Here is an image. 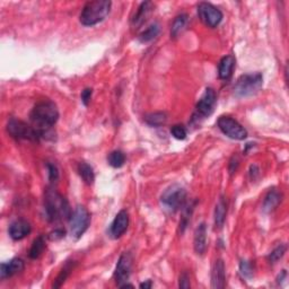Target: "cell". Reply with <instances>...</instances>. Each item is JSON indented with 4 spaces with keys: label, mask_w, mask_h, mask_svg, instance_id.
<instances>
[{
    "label": "cell",
    "mask_w": 289,
    "mask_h": 289,
    "mask_svg": "<svg viewBox=\"0 0 289 289\" xmlns=\"http://www.w3.org/2000/svg\"><path fill=\"white\" fill-rule=\"evenodd\" d=\"M73 270V263H67L65 267H63V269L61 270L60 274H59V276L57 277V279L54 280L53 283V288H59L61 287L63 283L66 282V279L68 278V276L70 274V271Z\"/></svg>",
    "instance_id": "27"
},
{
    "label": "cell",
    "mask_w": 289,
    "mask_h": 289,
    "mask_svg": "<svg viewBox=\"0 0 289 289\" xmlns=\"http://www.w3.org/2000/svg\"><path fill=\"white\" fill-rule=\"evenodd\" d=\"M226 283V274H225V264L223 260H216L211 271V287L221 289Z\"/></svg>",
    "instance_id": "14"
},
{
    "label": "cell",
    "mask_w": 289,
    "mask_h": 289,
    "mask_svg": "<svg viewBox=\"0 0 289 289\" xmlns=\"http://www.w3.org/2000/svg\"><path fill=\"white\" fill-rule=\"evenodd\" d=\"M44 210L46 219L52 223L63 219L69 220L73 213L68 200L53 188H47L45 190Z\"/></svg>",
    "instance_id": "2"
},
{
    "label": "cell",
    "mask_w": 289,
    "mask_h": 289,
    "mask_svg": "<svg viewBox=\"0 0 289 289\" xmlns=\"http://www.w3.org/2000/svg\"><path fill=\"white\" fill-rule=\"evenodd\" d=\"M109 164L114 168H120L125 163V155L121 150H114V152L110 153L108 156Z\"/></svg>",
    "instance_id": "25"
},
{
    "label": "cell",
    "mask_w": 289,
    "mask_h": 289,
    "mask_svg": "<svg viewBox=\"0 0 289 289\" xmlns=\"http://www.w3.org/2000/svg\"><path fill=\"white\" fill-rule=\"evenodd\" d=\"M188 15L187 14H181L175 17L174 22L172 24V29H171V35L173 38L179 37V34L182 31L184 30V27L187 26L188 24Z\"/></svg>",
    "instance_id": "24"
},
{
    "label": "cell",
    "mask_w": 289,
    "mask_h": 289,
    "mask_svg": "<svg viewBox=\"0 0 289 289\" xmlns=\"http://www.w3.org/2000/svg\"><path fill=\"white\" fill-rule=\"evenodd\" d=\"M24 267H25L24 261L22 259L15 258L10 260L9 262H5L1 264V267H0V277H1V279L9 278V277L17 275L21 271H23Z\"/></svg>",
    "instance_id": "15"
},
{
    "label": "cell",
    "mask_w": 289,
    "mask_h": 289,
    "mask_svg": "<svg viewBox=\"0 0 289 289\" xmlns=\"http://www.w3.org/2000/svg\"><path fill=\"white\" fill-rule=\"evenodd\" d=\"M198 15L206 25L215 29L223 21V13L209 2H201L198 6Z\"/></svg>",
    "instance_id": "9"
},
{
    "label": "cell",
    "mask_w": 289,
    "mask_h": 289,
    "mask_svg": "<svg viewBox=\"0 0 289 289\" xmlns=\"http://www.w3.org/2000/svg\"><path fill=\"white\" fill-rule=\"evenodd\" d=\"M90 224V215L88 210L83 206H78L71 213L69 218L70 233L75 239H79L84 235Z\"/></svg>",
    "instance_id": "7"
},
{
    "label": "cell",
    "mask_w": 289,
    "mask_h": 289,
    "mask_svg": "<svg viewBox=\"0 0 289 289\" xmlns=\"http://www.w3.org/2000/svg\"><path fill=\"white\" fill-rule=\"evenodd\" d=\"M7 131L15 139H24V140H33L37 141L40 138H43L42 132L34 128L33 125H30L17 119L11 118L7 124Z\"/></svg>",
    "instance_id": "6"
},
{
    "label": "cell",
    "mask_w": 289,
    "mask_h": 289,
    "mask_svg": "<svg viewBox=\"0 0 289 289\" xmlns=\"http://www.w3.org/2000/svg\"><path fill=\"white\" fill-rule=\"evenodd\" d=\"M129 226V213L125 210H121L114 218L110 227V234L113 239H119L124 234Z\"/></svg>",
    "instance_id": "12"
},
{
    "label": "cell",
    "mask_w": 289,
    "mask_h": 289,
    "mask_svg": "<svg viewBox=\"0 0 289 289\" xmlns=\"http://www.w3.org/2000/svg\"><path fill=\"white\" fill-rule=\"evenodd\" d=\"M131 269H132V256L129 252H124V254L120 256V259L118 261L116 272H114V278L118 286L120 287L121 285L128 283L131 275Z\"/></svg>",
    "instance_id": "10"
},
{
    "label": "cell",
    "mask_w": 289,
    "mask_h": 289,
    "mask_svg": "<svg viewBox=\"0 0 289 289\" xmlns=\"http://www.w3.org/2000/svg\"><path fill=\"white\" fill-rule=\"evenodd\" d=\"M187 203V191L179 184L168 187L161 196V204L169 212H175Z\"/></svg>",
    "instance_id": "5"
},
{
    "label": "cell",
    "mask_w": 289,
    "mask_h": 289,
    "mask_svg": "<svg viewBox=\"0 0 289 289\" xmlns=\"http://www.w3.org/2000/svg\"><path fill=\"white\" fill-rule=\"evenodd\" d=\"M216 93L212 88H207L206 92L204 93L203 96L197 103L196 111L198 116L206 118L209 117L213 112V109H215L216 105Z\"/></svg>",
    "instance_id": "11"
},
{
    "label": "cell",
    "mask_w": 289,
    "mask_h": 289,
    "mask_svg": "<svg viewBox=\"0 0 289 289\" xmlns=\"http://www.w3.org/2000/svg\"><path fill=\"white\" fill-rule=\"evenodd\" d=\"M226 213H227L226 201H225L224 198L221 197L218 203H217L215 209V225L217 228H221L224 226L225 220H226Z\"/></svg>",
    "instance_id": "20"
},
{
    "label": "cell",
    "mask_w": 289,
    "mask_h": 289,
    "mask_svg": "<svg viewBox=\"0 0 289 289\" xmlns=\"http://www.w3.org/2000/svg\"><path fill=\"white\" fill-rule=\"evenodd\" d=\"M180 287L187 288V289L191 287V285H190L189 275L187 274V272H183V274H182L180 277Z\"/></svg>",
    "instance_id": "33"
},
{
    "label": "cell",
    "mask_w": 289,
    "mask_h": 289,
    "mask_svg": "<svg viewBox=\"0 0 289 289\" xmlns=\"http://www.w3.org/2000/svg\"><path fill=\"white\" fill-rule=\"evenodd\" d=\"M218 128L225 136L234 140H244L248 137V131L242 124L231 117L223 116L218 119Z\"/></svg>",
    "instance_id": "8"
},
{
    "label": "cell",
    "mask_w": 289,
    "mask_h": 289,
    "mask_svg": "<svg viewBox=\"0 0 289 289\" xmlns=\"http://www.w3.org/2000/svg\"><path fill=\"white\" fill-rule=\"evenodd\" d=\"M207 248V227L206 224H200L195 233V251L197 254L203 255Z\"/></svg>",
    "instance_id": "16"
},
{
    "label": "cell",
    "mask_w": 289,
    "mask_h": 289,
    "mask_svg": "<svg viewBox=\"0 0 289 289\" xmlns=\"http://www.w3.org/2000/svg\"><path fill=\"white\" fill-rule=\"evenodd\" d=\"M167 121V116L164 112H153L145 116V122L150 126H161Z\"/></svg>",
    "instance_id": "22"
},
{
    "label": "cell",
    "mask_w": 289,
    "mask_h": 289,
    "mask_svg": "<svg viewBox=\"0 0 289 289\" xmlns=\"http://www.w3.org/2000/svg\"><path fill=\"white\" fill-rule=\"evenodd\" d=\"M32 228L29 221H26L25 219H17L10 224L8 233H9V236L13 240L21 241L25 239L30 234Z\"/></svg>",
    "instance_id": "13"
},
{
    "label": "cell",
    "mask_w": 289,
    "mask_h": 289,
    "mask_svg": "<svg viewBox=\"0 0 289 289\" xmlns=\"http://www.w3.org/2000/svg\"><path fill=\"white\" fill-rule=\"evenodd\" d=\"M78 173L83 179V181H84L86 184L90 185V184L94 183V180H95L94 169L89 164L85 163V162H83V163L79 164L78 165Z\"/></svg>",
    "instance_id": "21"
},
{
    "label": "cell",
    "mask_w": 289,
    "mask_h": 289,
    "mask_svg": "<svg viewBox=\"0 0 289 289\" xmlns=\"http://www.w3.org/2000/svg\"><path fill=\"white\" fill-rule=\"evenodd\" d=\"M153 9V3L150 1H145L142 2L141 5L138 8L136 15L132 18V25L134 27L140 26L142 23L146 21V18L148 17V15L150 14V11Z\"/></svg>",
    "instance_id": "19"
},
{
    "label": "cell",
    "mask_w": 289,
    "mask_h": 289,
    "mask_svg": "<svg viewBox=\"0 0 289 289\" xmlns=\"http://www.w3.org/2000/svg\"><path fill=\"white\" fill-rule=\"evenodd\" d=\"M49 237H50V240H52V241L60 240L62 239V237H65V231H63V229H55L54 232L51 233Z\"/></svg>",
    "instance_id": "34"
},
{
    "label": "cell",
    "mask_w": 289,
    "mask_h": 289,
    "mask_svg": "<svg viewBox=\"0 0 289 289\" xmlns=\"http://www.w3.org/2000/svg\"><path fill=\"white\" fill-rule=\"evenodd\" d=\"M239 158H237V156H233L232 161H231V164H229V171H231V173H234L236 169H237V166H239Z\"/></svg>",
    "instance_id": "35"
},
{
    "label": "cell",
    "mask_w": 289,
    "mask_h": 289,
    "mask_svg": "<svg viewBox=\"0 0 289 289\" xmlns=\"http://www.w3.org/2000/svg\"><path fill=\"white\" fill-rule=\"evenodd\" d=\"M240 270L242 272L244 277H251L253 275V268L252 264L248 261H241L240 263Z\"/></svg>",
    "instance_id": "30"
},
{
    "label": "cell",
    "mask_w": 289,
    "mask_h": 289,
    "mask_svg": "<svg viewBox=\"0 0 289 289\" xmlns=\"http://www.w3.org/2000/svg\"><path fill=\"white\" fill-rule=\"evenodd\" d=\"M45 248V240L44 237L43 236H39L37 237V239L34 240L33 244H32L31 247V250H30V258L31 259H38L41 256V254L43 253V251H44Z\"/></svg>",
    "instance_id": "23"
},
{
    "label": "cell",
    "mask_w": 289,
    "mask_h": 289,
    "mask_svg": "<svg viewBox=\"0 0 289 289\" xmlns=\"http://www.w3.org/2000/svg\"><path fill=\"white\" fill-rule=\"evenodd\" d=\"M263 85V76L260 73L242 75L237 79L234 93L237 97H248L259 92Z\"/></svg>",
    "instance_id": "4"
},
{
    "label": "cell",
    "mask_w": 289,
    "mask_h": 289,
    "mask_svg": "<svg viewBox=\"0 0 289 289\" xmlns=\"http://www.w3.org/2000/svg\"><path fill=\"white\" fill-rule=\"evenodd\" d=\"M171 133L172 136L175 138L177 140H184L185 138H187V130L183 125H173L172 129H171Z\"/></svg>",
    "instance_id": "29"
},
{
    "label": "cell",
    "mask_w": 289,
    "mask_h": 289,
    "mask_svg": "<svg viewBox=\"0 0 289 289\" xmlns=\"http://www.w3.org/2000/svg\"><path fill=\"white\" fill-rule=\"evenodd\" d=\"M235 62L236 60L233 55H226V57L221 59L218 67V76L220 79L227 81V79L231 78L235 67Z\"/></svg>",
    "instance_id": "17"
},
{
    "label": "cell",
    "mask_w": 289,
    "mask_h": 289,
    "mask_svg": "<svg viewBox=\"0 0 289 289\" xmlns=\"http://www.w3.org/2000/svg\"><path fill=\"white\" fill-rule=\"evenodd\" d=\"M30 118L34 128L40 130L44 138L47 131L57 124L59 111L53 102L41 101L32 110Z\"/></svg>",
    "instance_id": "1"
},
{
    "label": "cell",
    "mask_w": 289,
    "mask_h": 289,
    "mask_svg": "<svg viewBox=\"0 0 289 289\" xmlns=\"http://www.w3.org/2000/svg\"><path fill=\"white\" fill-rule=\"evenodd\" d=\"M282 201V195L277 191V190H270L267 193V196L264 197L263 200V210L266 212H271L274 211L275 209L278 207V205Z\"/></svg>",
    "instance_id": "18"
},
{
    "label": "cell",
    "mask_w": 289,
    "mask_h": 289,
    "mask_svg": "<svg viewBox=\"0 0 289 289\" xmlns=\"http://www.w3.org/2000/svg\"><path fill=\"white\" fill-rule=\"evenodd\" d=\"M92 93H93L92 88H86V89L83 90L82 101L85 105H88V103L90 102V98H92Z\"/></svg>",
    "instance_id": "32"
},
{
    "label": "cell",
    "mask_w": 289,
    "mask_h": 289,
    "mask_svg": "<svg viewBox=\"0 0 289 289\" xmlns=\"http://www.w3.org/2000/svg\"><path fill=\"white\" fill-rule=\"evenodd\" d=\"M111 6L112 2L108 0H95L87 2L81 14V23L85 26H94L103 22L110 14Z\"/></svg>",
    "instance_id": "3"
},
{
    "label": "cell",
    "mask_w": 289,
    "mask_h": 289,
    "mask_svg": "<svg viewBox=\"0 0 289 289\" xmlns=\"http://www.w3.org/2000/svg\"><path fill=\"white\" fill-rule=\"evenodd\" d=\"M47 167V171H49V180L51 182H55L58 180L59 177V171H58V167L55 164H51V163H47L46 165Z\"/></svg>",
    "instance_id": "31"
},
{
    "label": "cell",
    "mask_w": 289,
    "mask_h": 289,
    "mask_svg": "<svg viewBox=\"0 0 289 289\" xmlns=\"http://www.w3.org/2000/svg\"><path fill=\"white\" fill-rule=\"evenodd\" d=\"M152 286H153V283L150 282V280H146L145 283H141L140 284V288H142V289H149V288H152Z\"/></svg>",
    "instance_id": "36"
},
{
    "label": "cell",
    "mask_w": 289,
    "mask_h": 289,
    "mask_svg": "<svg viewBox=\"0 0 289 289\" xmlns=\"http://www.w3.org/2000/svg\"><path fill=\"white\" fill-rule=\"evenodd\" d=\"M158 34H160V26H158L157 24H153V25H150L147 30L142 32L139 37V40L142 43H147L153 41Z\"/></svg>",
    "instance_id": "26"
},
{
    "label": "cell",
    "mask_w": 289,
    "mask_h": 289,
    "mask_svg": "<svg viewBox=\"0 0 289 289\" xmlns=\"http://www.w3.org/2000/svg\"><path fill=\"white\" fill-rule=\"evenodd\" d=\"M286 245L285 244H280L279 247H277L274 251H272L270 254H269L268 259L269 261H270L271 263H276L278 262V261L283 258V256L285 255V253H286Z\"/></svg>",
    "instance_id": "28"
}]
</instances>
